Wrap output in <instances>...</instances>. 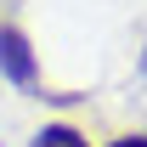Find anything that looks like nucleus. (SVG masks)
Masks as SVG:
<instances>
[{
  "mask_svg": "<svg viewBox=\"0 0 147 147\" xmlns=\"http://www.w3.org/2000/svg\"><path fill=\"white\" fill-rule=\"evenodd\" d=\"M0 79L17 85V91H40V57L34 40L23 34L17 23H0Z\"/></svg>",
  "mask_w": 147,
  "mask_h": 147,
  "instance_id": "nucleus-1",
  "label": "nucleus"
},
{
  "mask_svg": "<svg viewBox=\"0 0 147 147\" xmlns=\"http://www.w3.org/2000/svg\"><path fill=\"white\" fill-rule=\"evenodd\" d=\"M136 74L147 79V40H142V51H136Z\"/></svg>",
  "mask_w": 147,
  "mask_h": 147,
  "instance_id": "nucleus-4",
  "label": "nucleus"
},
{
  "mask_svg": "<svg viewBox=\"0 0 147 147\" xmlns=\"http://www.w3.org/2000/svg\"><path fill=\"white\" fill-rule=\"evenodd\" d=\"M28 147H91V142H85V130H74V125H45V130H34Z\"/></svg>",
  "mask_w": 147,
  "mask_h": 147,
  "instance_id": "nucleus-2",
  "label": "nucleus"
},
{
  "mask_svg": "<svg viewBox=\"0 0 147 147\" xmlns=\"http://www.w3.org/2000/svg\"><path fill=\"white\" fill-rule=\"evenodd\" d=\"M108 147H147V130H130V136H113Z\"/></svg>",
  "mask_w": 147,
  "mask_h": 147,
  "instance_id": "nucleus-3",
  "label": "nucleus"
}]
</instances>
